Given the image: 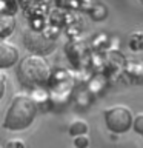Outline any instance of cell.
<instances>
[{
	"label": "cell",
	"instance_id": "1",
	"mask_svg": "<svg viewBox=\"0 0 143 148\" xmlns=\"http://www.w3.org/2000/svg\"><path fill=\"white\" fill-rule=\"evenodd\" d=\"M37 103L28 94H16L6 108L3 119V128L9 131H22L29 128L37 116Z\"/></svg>",
	"mask_w": 143,
	"mask_h": 148
},
{
	"label": "cell",
	"instance_id": "2",
	"mask_svg": "<svg viewBox=\"0 0 143 148\" xmlns=\"http://www.w3.org/2000/svg\"><path fill=\"white\" fill-rule=\"evenodd\" d=\"M49 65L37 54H29L23 57L17 65V79L23 86L35 88L45 85L49 79Z\"/></svg>",
	"mask_w": 143,
	"mask_h": 148
},
{
	"label": "cell",
	"instance_id": "3",
	"mask_svg": "<svg viewBox=\"0 0 143 148\" xmlns=\"http://www.w3.org/2000/svg\"><path fill=\"white\" fill-rule=\"evenodd\" d=\"M105 123L106 128L114 134L128 133L134 125L132 111L125 105H115L105 111Z\"/></svg>",
	"mask_w": 143,
	"mask_h": 148
},
{
	"label": "cell",
	"instance_id": "4",
	"mask_svg": "<svg viewBox=\"0 0 143 148\" xmlns=\"http://www.w3.org/2000/svg\"><path fill=\"white\" fill-rule=\"evenodd\" d=\"M18 63V49L16 45L0 39V69H6Z\"/></svg>",
	"mask_w": 143,
	"mask_h": 148
},
{
	"label": "cell",
	"instance_id": "5",
	"mask_svg": "<svg viewBox=\"0 0 143 148\" xmlns=\"http://www.w3.org/2000/svg\"><path fill=\"white\" fill-rule=\"evenodd\" d=\"M14 29V17L8 14H0V39L6 37Z\"/></svg>",
	"mask_w": 143,
	"mask_h": 148
},
{
	"label": "cell",
	"instance_id": "6",
	"mask_svg": "<svg viewBox=\"0 0 143 148\" xmlns=\"http://www.w3.org/2000/svg\"><path fill=\"white\" fill-rule=\"evenodd\" d=\"M86 133H88V123L85 120H76V122H72L71 127H69V134L74 137L85 136Z\"/></svg>",
	"mask_w": 143,
	"mask_h": 148
},
{
	"label": "cell",
	"instance_id": "7",
	"mask_svg": "<svg viewBox=\"0 0 143 148\" xmlns=\"http://www.w3.org/2000/svg\"><path fill=\"white\" fill-rule=\"evenodd\" d=\"M129 46L132 51H142L143 49V32H134L129 39Z\"/></svg>",
	"mask_w": 143,
	"mask_h": 148
},
{
	"label": "cell",
	"instance_id": "8",
	"mask_svg": "<svg viewBox=\"0 0 143 148\" xmlns=\"http://www.w3.org/2000/svg\"><path fill=\"white\" fill-rule=\"evenodd\" d=\"M132 130L136 131L138 136L143 137V113L137 114L136 117H134V125H132Z\"/></svg>",
	"mask_w": 143,
	"mask_h": 148
},
{
	"label": "cell",
	"instance_id": "9",
	"mask_svg": "<svg viewBox=\"0 0 143 148\" xmlns=\"http://www.w3.org/2000/svg\"><path fill=\"white\" fill-rule=\"evenodd\" d=\"M74 147H76V148H88V147H89V139H88L86 136L74 137Z\"/></svg>",
	"mask_w": 143,
	"mask_h": 148
},
{
	"label": "cell",
	"instance_id": "10",
	"mask_svg": "<svg viewBox=\"0 0 143 148\" xmlns=\"http://www.w3.org/2000/svg\"><path fill=\"white\" fill-rule=\"evenodd\" d=\"M5 148H26V145L20 139H11V140L6 142V147Z\"/></svg>",
	"mask_w": 143,
	"mask_h": 148
},
{
	"label": "cell",
	"instance_id": "11",
	"mask_svg": "<svg viewBox=\"0 0 143 148\" xmlns=\"http://www.w3.org/2000/svg\"><path fill=\"white\" fill-rule=\"evenodd\" d=\"M5 91H6V77L0 73V100L5 96Z\"/></svg>",
	"mask_w": 143,
	"mask_h": 148
},
{
	"label": "cell",
	"instance_id": "12",
	"mask_svg": "<svg viewBox=\"0 0 143 148\" xmlns=\"http://www.w3.org/2000/svg\"><path fill=\"white\" fill-rule=\"evenodd\" d=\"M0 148H3V147H0Z\"/></svg>",
	"mask_w": 143,
	"mask_h": 148
}]
</instances>
